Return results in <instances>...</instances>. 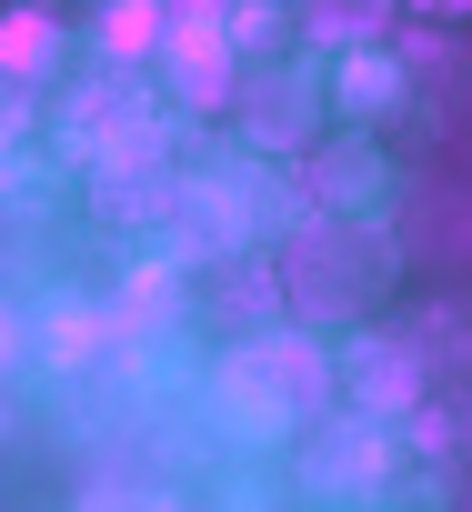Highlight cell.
Segmentation results:
<instances>
[{
	"instance_id": "obj_1",
	"label": "cell",
	"mask_w": 472,
	"mask_h": 512,
	"mask_svg": "<svg viewBox=\"0 0 472 512\" xmlns=\"http://www.w3.org/2000/svg\"><path fill=\"white\" fill-rule=\"evenodd\" d=\"M392 91H402V71H392L382 51H352V61H342V111H352V121H362L372 101H392Z\"/></svg>"
},
{
	"instance_id": "obj_2",
	"label": "cell",
	"mask_w": 472,
	"mask_h": 512,
	"mask_svg": "<svg viewBox=\"0 0 472 512\" xmlns=\"http://www.w3.org/2000/svg\"><path fill=\"white\" fill-rule=\"evenodd\" d=\"M51 51H61V31H51L41 11H21V21H0V61H11V71H51Z\"/></svg>"
},
{
	"instance_id": "obj_3",
	"label": "cell",
	"mask_w": 472,
	"mask_h": 512,
	"mask_svg": "<svg viewBox=\"0 0 472 512\" xmlns=\"http://www.w3.org/2000/svg\"><path fill=\"white\" fill-rule=\"evenodd\" d=\"M101 31H111V51L131 61V51H151V31H161V21H151V0H121V11H111Z\"/></svg>"
}]
</instances>
